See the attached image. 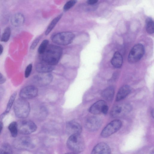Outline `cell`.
Instances as JSON below:
<instances>
[{"mask_svg": "<svg viewBox=\"0 0 154 154\" xmlns=\"http://www.w3.org/2000/svg\"><path fill=\"white\" fill-rule=\"evenodd\" d=\"M62 49L60 47L53 45H48L42 54V60L53 66L59 61L62 54Z\"/></svg>", "mask_w": 154, "mask_h": 154, "instance_id": "cell-1", "label": "cell"}, {"mask_svg": "<svg viewBox=\"0 0 154 154\" xmlns=\"http://www.w3.org/2000/svg\"><path fill=\"white\" fill-rule=\"evenodd\" d=\"M13 107L15 115L18 118L24 119L29 114L30 105L25 99L21 98L17 99L14 103Z\"/></svg>", "mask_w": 154, "mask_h": 154, "instance_id": "cell-2", "label": "cell"}, {"mask_svg": "<svg viewBox=\"0 0 154 154\" xmlns=\"http://www.w3.org/2000/svg\"><path fill=\"white\" fill-rule=\"evenodd\" d=\"M66 144L68 148L76 154L82 152L85 147L84 141L80 134L70 136Z\"/></svg>", "mask_w": 154, "mask_h": 154, "instance_id": "cell-3", "label": "cell"}, {"mask_svg": "<svg viewBox=\"0 0 154 154\" xmlns=\"http://www.w3.org/2000/svg\"><path fill=\"white\" fill-rule=\"evenodd\" d=\"M75 38V35L70 32H63L54 35L52 38V42L58 45H65L72 42Z\"/></svg>", "mask_w": 154, "mask_h": 154, "instance_id": "cell-4", "label": "cell"}, {"mask_svg": "<svg viewBox=\"0 0 154 154\" xmlns=\"http://www.w3.org/2000/svg\"><path fill=\"white\" fill-rule=\"evenodd\" d=\"M145 52L143 45L141 44L135 45L130 50L128 56V61L131 63H134L140 60Z\"/></svg>", "mask_w": 154, "mask_h": 154, "instance_id": "cell-5", "label": "cell"}, {"mask_svg": "<svg viewBox=\"0 0 154 154\" xmlns=\"http://www.w3.org/2000/svg\"><path fill=\"white\" fill-rule=\"evenodd\" d=\"M18 131L23 134L32 133L36 130L37 127L32 121L27 120H22L17 122Z\"/></svg>", "mask_w": 154, "mask_h": 154, "instance_id": "cell-6", "label": "cell"}, {"mask_svg": "<svg viewBox=\"0 0 154 154\" xmlns=\"http://www.w3.org/2000/svg\"><path fill=\"white\" fill-rule=\"evenodd\" d=\"M131 109V106L128 103L120 104L112 109L110 112V115L114 118L121 117L127 115Z\"/></svg>", "mask_w": 154, "mask_h": 154, "instance_id": "cell-7", "label": "cell"}, {"mask_svg": "<svg viewBox=\"0 0 154 154\" xmlns=\"http://www.w3.org/2000/svg\"><path fill=\"white\" fill-rule=\"evenodd\" d=\"M121 121L119 120H113L108 124L103 129L101 135L103 137H106L118 131L122 126Z\"/></svg>", "mask_w": 154, "mask_h": 154, "instance_id": "cell-8", "label": "cell"}, {"mask_svg": "<svg viewBox=\"0 0 154 154\" xmlns=\"http://www.w3.org/2000/svg\"><path fill=\"white\" fill-rule=\"evenodd\" d=\"M14 145L16 148L20 149H29L33 147L31 139L28 136H23L17 139L14 142Z\"/></svg>", "mask_w": 154, "mask_h": 154, "instance_id": "cell-9", "label": "cell"}, {"mask_svg": "<svg viewBox=\"0 0 154 154\" xmlns=\"http://www.w3.org/2000/svg\"><path fill=\"white\" fill-rule=\"evenodd\" d=\"M38 93L37 88L33 85H29L23 88L20 91L19 95L21 98L26 100L36 97Z\"/></svg>", "mask_w": 154, "mask_h": 154, "instance_id": "cell-10", "label": "cell"}, {"mask_svg": "<svg viewBox=\"0 0 154 154\" xmlns=\"http://www.w3.org/2000/svg\"><path fill=\"white\" fill-rule=\"evenodd\" d=\"M102 121L97 117L91 116L88 118L86 121L85 126L86 129L91 131L98 130L100 127Z\"/></svg>", "mask_w": 154, "mask_h": 154, "instance_id": "cell-11", "label": "cell"}, {"mask_svg": "<svg viewBox=\"0 0 154 154\" xmlns=\"http://www.w3.org/2000/svg\"><path fill=\"white\" fill-rule=\"evenodd\" d=\"M36 83L40 86H45L49 84L53 79L52 75L50 73H39L35 77Z\"/></svg>", "mask_w": 154, "mask_h": 154, "instance_id": "cell-12", "label": "cell"}, {"mask_svg": "<svg viewBox=\"0 0 154 154\" xmlns=\"http://www.w3.org/2000/svg\"><path fill=\"white\" fill-rule=\"evenodd\" d=\"M82 128L78 122L70 121L68 122L66 126V130L69 136L80 134Z\"/></svg>", "mask_w": 154, "mask_h": 154, "instance_id": "cell-13", "label": "cell"}, {"mask_svg": "<svg viewBox=\"0 0 154 154\" xmlns=\"http://www.w3.org/2000/svg\"><path fill=\"white\" fill-rule=\"evenodd\" d=\"M111 150L106 143L101 142L97 144L93 148L91 154H110Z\"/></svg>", "mask_w": 154, "mask_h": 154, "instance_id": "cell-14", "label": "cell"}, {"mask_svg": "<svg viewBox=\"0 0 154 154\" xmlns=\"http://www.w3.org/2000/svg\"><path fill=\"white\" fill-rule=\"evenodd\" d=\"M54 69L52 66L42 60L36 65V69L39 73H48L52 71Z\"/></svg>", "mask_w": 154, "mask_h": 154, "instance_id": "cell-15", "label": "cell"}, {"mask_svg": "<svg viewBox=\"0 0 154 154\" xmlns=\"http://www.w3.org/2000/svg\"><path fill=\"white\" fill-rule=\"evenodd\" d=\"M106 105L103 100H99L93 104L89 108V112L94 114H98L102 113L103 109Z\"/></svg>", "mask_w": 154, "mask_h": 154, "instance_id": "cell-16", "label": "cell"}, {"mask_svg": "<svg viewBox=\"0 0 154 154\" xmlns=\"http://www.w3.org/2000/svg\"><path fill=\"white\" fill-rule=\"evenodd\" d=\"M24 17L21 13H18L14 14L11 17V23L15 27H19L22 26L24 22Z\"/></svg>", "mask_w": 154, "mask_h": 154, "instance_id": "cell-17", "label": "cell"}, {"mask_svg": "<svg viewBox=\"0 0 154 154\" xmlns=\"http://www.w3.org/2000/svg\"><path fill=\"white\" fill-rule=\"evenodd\" d=\"M131 89L128 85H124L119 89L116 95V100L119 101L125 98L130 93Z\"/></svg>", "mask_w": 154, "mask_h": 154, "instance_id": "cell-18", "label": "cell"}, {"mask_svg": "<svg viewBox=\"0 0 154 154\" xmlns=\"http://www.w3.org/2000/svg\"><path fill=\"white\" fill-rule=\"evenodd\" d=\"M123 57L121 54L118 51L116 52L111 60L112 65L116 68H119L122 65Z\"/></svg>", "mask_w": 154, "mask_h": 154, "instance_id": "cell-19", "label": "cell"}, {"mask_svg": "<svg viewBox=\"0 0 154 154\" xmlns=\"http://www.w3.org/2000/svg\"><path fill=\"white\" fill-rule=\"evenodd\" d=\"M114 94V90L112 86L109 87L103 91L102 96L103 98L107 101H111Z\"/></svg>", "mask_w": 154, "mask_h": 154, "instance_id": "cell-20", "label": "cell"}, {"mask_svg": "<svg viewBox=\"0 0 154 154\" xmlns=\"http://www.w3.org/2000/svg\"><path fill=\"white\" fill-rule=\"evenodd\" d=\"M62 16L61 14L54 19L48 26L45 32L46 35H48L55 27Z\"/></svg>", "mask_w": 154, "mask_h": 154, "instance_id": "cell-21", "label": "cell"}, {"mask_svg": "<svg viewBox=\"0 0 154 154\" xmlns=\"http://www.w3.org/2000/svg\"><path fill=\"white\" fill-rule=\"evenodd\" d=\"M8 128L11 136L14 137H16L18 132L17 122H11L9 124Z\"/></svg>", "mask_w": 154, "mask_h": 154, "instance_id": "cell-22", "label": "cell"}, {"mask_svg": "<svg viewBox=\"0 0 154 154\" xmlns=\"http://www.w3.org/2000/svg\"><path fill=\"white\" fill-rule=\"evenodd\" d=\"M17 96V93L14 92L10 96L8 102L5 110L4 112L7 115L10 111L12 106L14 104Z\"/></svg>", "mask_w": 154, "mask_h": 154, "instance_id": "cell-23", "label": "cell"}, {"mask_svg": "<svg viewBox=\"0 0 154 154\" xmlns=\"http://www.w3.org/2000/svg\"><path fill=\"white\" fill-rule=\"evenodd\" d=\"M146 30L149 34H152L154 33V21L150 18H148L146 20Z\"/></svg>", "mask_w": 154, "mask_h": 154, "instance_id": "cell-24", "label": "cell"}, {"mask_svg": "<svg viewBox=\"0 0 154 154\" xmlns=\"http://www.w3.org/2000/svg\"><path fill=\"white\" fill-rule=\"evenodd\" d=\"M11 34V29L10 27H7L1 36V42H6L9 39Z\"/></svg>", "mask_w": 154, "mask_h": 154, "instance_id": "cell-25", "label": "cell"}, {"mask_svg": "<svg viewBox=\"0 0 154 154\" xmlns=\"http://www.w3.org/2000/svg\"><path fill=\"white\" fill-rule=\"evenodd\" d=\"M0 154H12L11 146L7 143L3 144L0 148Z\"/></svg>", "mask_w": 154, "mask_h": 154, "instance_id": "cell-26", "label": "cell"}, {"mask_svg": "<svg viewBox=\"0 0 154 154\" xmlns=\"http://www.w3.org/2000/svg\"><path fill=\"white\" fill-rule=\"evenodd\" d=\"M49 41L48 40H44L40 45L38 49V52L40 54H42L48 45Z\"/></svg>", "mask_w": 154, "mask_h": 154, "instance_id": "cell-27", "label": "cell"}, {"mask_svg": "<svg viewBox=\"0 0 154 154\" xmlns=\"http://www.w3.org/2000/svg\"><path fill=\"white\" fill-rule=\"evenodd\" d=\"M76 2L77 1L75 0H70L68 1L64 6L63 10L65 11L69 10L73 6Z\"/></svg>", "mask_w": 154, "mask_h": 154, "instance_id": "cell-28", "label": "cell"}, {"mask_svg": "<svg viewBox=\"0 0 154 154\" xmlns=\"http://www.w3.org/2000/svg\"><path fill=\"white\" fill-rule=\"evenodd\" d=\"M32 66L31 63L29 64L26 67L25 72V78H28L30 75L32 69Z\"/></svg>", "mask_w": 154, "mask_h": 154, "instance_id": "cell-29", "label": "cell"}, {"mask_svg": "<svg viewBox=\"0 0 154 154\" xmlns=\"http://www.w3.org/2000/svg\"><path fill=\"white\" fill-rule=\"evenodd\" d=\"M40 38V37H38L33 41L30 46V48L31 49L33 50L35 48L39 42Z\"/></svg>", "mask_w": 154, "mask_h": 154, "instance_id": "cell-30", "label": "cell"}, {"mask_svg": "<svg viewBox=\"0 0 154 154\" xmlns=\"http://www.w3.org/2000/svg\"><path fill=\"white\" fill-rule=\"evenodd\" d=\"M6 81V78L2 73H0V84H4Z\"/></svg>", "mask_w": 154, "mask_h": 154, "instance_id": "cell-31", "label": "cell"}, {"mask_svg": "<svg viewBox=\"0 0 154 154\" xmlns=\"http://www.w3.org/2000/svg\"><path fill=\"white\" fill-rule=\"evenodd\" d=\"M98 2L97 0H88L87 1L88 4L90 5H93L97 3Z\"/></svg>", "mask_w": 154, "mask_h": 154, "instance_id": "cell-32", "label": "cell"}, {"mask_svg": "<svg viewBox=\"0 0 154 154\" xmlns=\"http://www.w3.org/2000/svg\"><path fill=\"white\" fill-rule=\"evenodd\" d=\"M108 110V108L106 104L103 107L102 109V113L104 114H106Z\"/></svg>", "mask_w": 154, "mask_h": 154, "instance_id": "cell-33", "label": "cell"}, {"mask_svg": "<svg viewBox=\"0 0 154 154\" xmlns=\"http://www.w3.org/2000/svg\"><path fill=\"white\" fill-rule=\"evenodd\" d=\"M4 90L3 88L1 87H0V99L1 97L3 95L4 93Z\"/></svg>", "mask_w": 154, "mask_h": 154, "instance_id": "cell-34", "label": "cell"}, {"mask_svg": "<svg viewBox=\"0 0 154 154\" xmlns=\"http://www.w3.org/2000/svg\"><path fill=\"white\" fill-rule=\"evenodd\" d=\"M3 124L2 121H0V133H1L3 128Z\"/></svg>", "mask_w": 154, "mask_h": 154, "instance_id": "cell-35", "label": "cell"}, {"mask_svg": "<svg viewBox=\"0 0 154 154\" xmlns=\"http://www.w3.org/2000/svg\"><path fill=\"white\" fill-rule=\"evenodd\" d=\"M3 48L2 45L0 44V55H1L3 53Z\"/></svg>", "mask_w": 154, "mask_h": 154, "instance_id": "cell-36", "label": "cell"}, {"mask_svg": "<svg viewBox=\"0 0 154 154\" xmlns=\"http://www.w3.org/2000/svg\"><path fill=\"white\" fill-rule=\"evenodd\" d=\"M65 154H77L76 153L73 152H71L67 153H66Z\"/></svg>", "mask_w": 154, "mask_h": 154, "instance_id": "cell-37", "label": "cell"}, {"mask_svg": "<svg viewBox=\"0 0 154 154\" xmlns=\"http://www.w3.org/2000/svg\"><path fill=\"white\" fill-rule=\"evenodd\" d=\"M154 111H153V110H152V111H151V115H152V116L153 117V116H154V112H153Z\"/></svg>", "mask_w": 154, "mask_h": 154, "instance_id": "cell-38", "label": "cell"}, {"mask_svg": "<svg viewBox=\"0 0 154 154\" xmlns=\"http://www.w3.org/2000/svg\"></svg>", "mask_w": 154, "mask_h": 154, "instance_id": "cell-39", "label": "cell"}]
</instances>
